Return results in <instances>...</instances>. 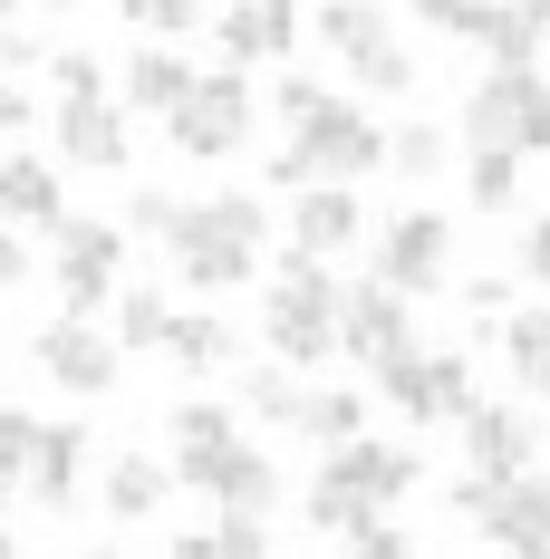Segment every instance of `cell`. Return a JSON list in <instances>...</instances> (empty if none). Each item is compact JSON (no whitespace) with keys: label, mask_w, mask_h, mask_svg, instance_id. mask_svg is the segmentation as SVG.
Wrapping results in <instances>:
<instances>
[{"label":"cell","mask_w":550,"mask_h":559,"mask_svg":"<svg viewBox=\"0 0 550 559\" xmlns=\"http://www.w3.org/2000/svg\"><path fill=\"white\" fill-rule=\"evenodd\" d=\"M271 116L290 126V145L271 155V193H290V183H358V174L386 165V126L367 107H348V97H329L319 78H280Z\"/></svg>","instance_id":"6da1fadb"},{"label":"cell","mask_w":550,"mask_h":559,"mask_svg":"<svg viewBox=\"0 0 550 559\" xmlns=\"http://www.w3.org/2000/svg\"><path fill=\"white\" fill-rule=\"evenodd\" d=\"M261 241H271V203L261 193H213V203H184L174 213V280L184 289H203V299H222V289H242V280L261 271Z\"/></svg>","instance_id":"7a4b0ae2"},{"label":"cell","mask_w":550,"mask_h":559,"mask_svg":"<svg viewBox=\"0 0 550 559\" xmlns=\"http://www.w3.org/2000/svg\"><path fill=\"white\" fill-rule=\"evenodd\" d=\"M338 299H348V280L319 271V251H280V280H271V299H261V347L271 357H290L300 377L319 367V357H338Z\"/></svg>","instance_id":"3957f363"},{"label":"cell","mask_w":550,"mask_h":559,"mask_svg":"<svg viewBox=\"0 0 550 559\" xmlns=\"http://www.w3.org/2000/svg\"><path fill=\"white\" fill-rule=\"evenodd\" d=\"M416 483H425V463H416L406 444H367V435H348V444H329V463H319V483H309V502H300V511H309L319 531L348 540L367 511L406 502Z\"/></svg>","instance_id":"277c9868"},{"label":"cell","mask_w":550,"mask_h":559,"mask_svg":"<svg viewBox=\"0 0 550 559\" xmlns=\"http://www.w3.org/2000/svg\"><path fill=\"white\" fill-rule=\"evenodd\" d=\"M464 145L550 155V78H541V68H493V78L464 97Z\"/></svg>","instance_id":"5b68a950"},{"label":"cell","mask_w":550,"mask_h":559,"mask_svg":"<svg viewBox=\"0 0 550 559\" xmlns=\"http://www.w3.org/2000/svg\"><path fill=\"white\" fill-rule=\"evenodd\" d=\"M165 135L194 155V165L242 155V135H251V87H242V68H232V58H222V68H203V78L184 87V107L165 116Z\"/></svg>","instance_id":"8992f818"},{"label":"cell","mask_w":550,"mask_h":559,"mask_svg":"<svg viewBox=\"0 0 550 559\" xmlns=\"http://www.w3.org/2000/svg\"><path fill=\"white\" fill-rule=\"evenodd\" d=\"M377 395L406 415V425H464V405H473V367L454 357V347H396L377 367Z\"/></svg>","instance_id":"52a82bcc"},{"label":"cell","mask_w":550,"mask_h":559,"mask_svg":"<svg viewBox=\"0 0 550 559\" xmlns=\"http://www.w3.org/2000/svg\"><path fill=\"white\" fill-rule=\"evenodd\" d=\"M30 357H39V377H49L58 395H107L116 367H126V347H116V337H97L78 309H58L49 329L30 337Z\"/></svg>","instance_id":"ba28073f"},{"label":"cell","mask_w":550,"mask_h":559,"mask_svg":"<svg viewBox=\"0 0 550 559\" xmlns=\"http://www.w3.org/2000/svg\"><path fill=\"white\" fill-rule=\"evenodd\" d=\"M338 347L377 377L396 347H416V309H406V289L396 280H348V299H338Z\"/></svg>","instance_id":"9c48e42d"},{"label":"cell","mask_w":550,"mask_h":559,"mask_svg":"<svg viewBox=\"0 0 550 559\" xmlns=\"http://www.w3.org/2000/svg\"><path fill=\"white\" fill-rule=\"evenodd\" d=\"M377 280H396L406 299L454 280V223H444L435 203H416V213H396V223L377 231Z\"/></svg>","instance_id":"30bf717a"},{"label":"cell","mask_w":550,"mask_h":559,"mask_svg":"<svg viewBox=\"0 0 550 559\" xmlns=\"http://www.w3.org/2000/svg\"><path fill=\"white\" fill-rule=\"evenodd\" d=\"M116 271H126V231L78 223V213H68V223H58V261H49L58 309H78V319H87V309H97V299L116 289Z\"/></svg>","instance_id":"8fae6325"},{"label":"cell","mask_w":550,"mask_h":559,"mask_svg":"<svg viewBox=\"0 0 550 559\" xmlns=\"http://www.w3.org/2000/svg\"><path fill=\"white\" fill-rule=\"evenodd\" d=\"M174 483H194V492L222 502V511H271L280 502V473L251 444H222V453H203V463H174Z\"/></svg>","instance_id":"7c38bea8"},{"label":"cell","mask_w":550,"mask_h":559,"mask_svg":"<svg viewBox=\"0 0 550 559\" xmlns=\"http://www.w3.org/2000/svg\"><path fill=\"white\" fill-rule=\"evenodd\" d=\"M58 155L78 174H116L126 165V116H116V97H58Z\"/></svg>","instance_id":"4fadbf2b"},{"label":"cell","mask_w":550,"mask_h":559,"mask_svg":"<svg viewBox=\"0 0 550 559\" xmlns=\"http://www.w3.org/2000/svg\"><path fill=\"white\" fill-rule=\"evenodd\" d=\"M541 453V425L522 405H464V463L473 473H531Z\"/></svg>","instance_id":"5bb4252c"},{"label":"cell","mask_w":550,"mask_h":559,"mask_svg":"<svg viewBox=\"0 0 550 559\" xmlns=\"http://www.w3.org/2000/svg\"><path fill=\"white\" fill-rule=\"evenodd\" d=\"M493 550H541L550 559V483H531V473H502L493 483V511L473 521Z\"/></svg>","instance_id":"9a60e30c"},{"label":"cell","mask_w":550,"mask_h":559,"mask_svg":"<svg viewBox=\"0 0 550 559\" xmlns=\"http://www.w3.org/2000/svg\"><path fill=\"white\" fill-rule=\"evenodd\" d=\"M300 49V0H232L222 10V58L251 68V58H290Z\"/></svg>","instance_id":"2e32d148"},{"label":"cell","mask_w":550,"mask_h":559,"mask_svg":"<svg viewBox=\"0 0 550 559\" xmlns=\"http://www.w3.org/2000/svg\"><path fill=\"white\" fill-rule=\"evenodd\" d=\"M358 231H367V213H358L348 183H309V193H290V241H300V251L329 261V251H348Z\"/></svg>","instance_id":"e0dca14e"},{"label":"cell","mask_w":550,"mask_h":559,"mask_svg":"<svg viewBox=\"0 0 550 559\" xmlns=\"http://www.w3.org/2000/svg\"><path fill=\"white\" fill-rule=\"evenodd\" d=\"M464 39L493 58V68H531V58H541V39H550V20L531 10V0H483V20H473Z\"/></svg>","instance_id":"ac0fdd59"},{"label":"cell","mask_w":550,"mask_h":559,"mask_svg":"<svg viewBox=\"0 0 550 559\" xmlns=\"http://www.w3.org/2000/svg\"><path fill=\"white\" fill-rule=\"evenodd\" d=\"M78 473H87V425H39V444H30V502L68 511V492H78Z\"/></svg>","instance_id":"d6986e66"},{"label":"cell","mask_w":550,"mask_h":559,"mask_svg":"<svg viewBox=\"0 0 550 559\" xmlns=\"http://www.w3.org/2000/svg\"><path fill=\"white\" fill-rule=\"evenodd\" d=\"M0 213H10V223H39V231L68 223V193H58L49 155H10V165H0Z\"/></svg>","instance_id":"ffe728a7"},{"label":"cell","mask_w":550,"mask_h":559,"mask_svg":"<svg viewBox=\"0 0 550 559\" xmlns=\"http://www.w3.org/2000/svg\"><path fill=\"white\" fill-rule=\"evenodd\" d=\"M165 492H174L165 463H145V453H116L107 483H97V511H107V521H155V511H165Z\"/></svg>","instance_id":"44dd1931"},{"label":"cell","mask_w":550,"mask_h":559,"mask_svg":"<svg viewBox=\"0 0 550 559\" xmlns=\"http://www.w3.org/2000/svg\"><path fill=\"white\" fill-rule=\"evenodd\" d=\"M194 78H203V68H184L174 49H136V58H126V78H116V87H126V107H145V116H174V107H184V87H194Z\"/></svg>","instance_id":"7402d4cb"},{"label":"cell","mask_w":550,"mask_h":559,"mask_svg":"<svg viewBox=\"0 0 550 559\" xmlns=\"http://www.w3.org/2000/svg\"><path fill=\"white\" fill-rule=\"evenodd\" d=\"M493 347H502V367H512L522 395H550V309H512Z\"/></svg>","instance_id":"603a6c76"},{"label":"cell","mask_w":550,"mask_h":559,"mask_svg":"<svg viewBox=\"0 0 550 559\" xmlns=\"http://www.w3.org/2000/svg\"><path fill=\"white\" fill-rule=\"evenodd\" d=\"M165 357L184 377H222L232 367V329H222L213 309H184V319H165Z\"/></svg>","instance_id":"cb8c5ba5"},{"label":"cell","mask_w":550,"mask_h":559,"mask_svg":"<svg viewBox=\"0 0 550 559\" xmlns=\"http://www.w3.org/2000/svg\"><path fill=\"white\" fill-rule=\"evenodd\" d=\"M174 550H184V559H261V550H271V521H261V511H213V521L184 531Z\"/></svg>","instance_id":"d4e9b609"},{"label":"cell","mask_w":550,"mask_h":559,"mask_svg":"<svg viewBox=\"0 0 550 559\" xmlns=\"http://www.w3.org/2000/svg\"><path fill=\"white\" fill-rule=\"evenodd\" d=\"M444 155H454V135H444L435 116H406V126H386V165L406 174V183H435Z\"/></svg>","instance_id":"484cf974"},{"label":"cell","mask_w":550,"mask_h":559,"mask_svg":"<svg viewBox=\"0 0 550 559\" xmlns=\"http://www.w3.org/2000/svg\"><path fill=\"white\" fill-rule=\"evenodd\" d=\"M300 435L329 453V444H348V435H367V395H348V386H309L300 395Z\"/></svg>","instance_id":"4316f807"},{"label":"cell","mask_w":550,"mask_h":559,"mask_svg":"<svg viewBox=\"0 0 550 559\" xmlns=\"http://www.w3.org/2000/svg\"><path fill=\"white\" fill-rule=\"evenodd\" d=\"M309 29H319L338 58H358V49H377V39H396L377 0H319V20H309Z\"/></svg>","instance_id":"83f0119b"},{"label":"cell","mask_w":550,"mask_h":559,"mask_svg":"<svg viewBox=\"0 0 550 559\" xmlns=\"http://www.w3.org/2000/svg\"><path fill=\"white\" fill-rule=\"evenodd\" d=\"M464 193H473V213H512V203H522V155H512V145H473Z\"/></svg>","instance_id":"f1b7e54d"},{"label":"cell","mask_w":550,"mask_h":559,"mask_svg":"<svg viewBox=\"0 0 550 559\" xmlns=\"http://www.w3.org/2000/svg\"><path fill=\"white\" fill-rule=\"evenodd\" d=\"M242 444L232 435V405H213V395H194V405H174V463H203V453Z\"/></svg>","instance_id":"f546056e"},{"label":"cell","mask_w":550,"mask_h":559,"mask_svg":"<svg viewBox=\"0 0 550 559\" xmlns=\"http://www.w3.org/2000/svg\"><path fill=\"white\" fill-rule=\"evenodd\" d=\"M300 367H290V357H271V367H251V377H242V405H251V415H261V425H300Z\"/></svg>","instance_id":"4dcf8cb0"},{"label":"cell","mask_w":550,"mask_h":559,"mask_svg":"<svg viewBox=\"0 0 550 559\" xmlns=\"http://www.w3.org/2000/svg\"><path fill=\"white\" fill-rule=\"evenodd\" d=\"M348 78H358L367 97H416V49H406V39H377V49L348 58Z\"/></svg>","instance_id":"1f68e13d"},{"label":"cell","mask_w":550,"mask_h":559,"mask_svg":"<svg viewBox=\"0 0 550 559\" xmlns=\"http://www.w3.org/2000/svg\"><path fill=\"white\" fill-rule=\"evenodd\" d=\"M165 289H126V299H116V347H136V357H145V347H165Z\"/></svg>","instance_id":"d6a6232c"},{"label":"cell","mask_w":550,"mask_h":559,"mask_svg":"<svg viewBox=\"0 0 550 559\" xmlns=\"http://www.w3.org/2000/svg\"><path fill=\"white\" fill-rule=\"evenodd\" d=\"M30 444H39V415L0 405V492H20V483H30Z\"/></svg>","instance_id":"836d02e7"},{"label":"cell","mask_w":550,"mask_h":559,"mask_svg":"<svg viewBox=\"0 0 550 559\" xmlns=\"http://www.w3.org/2000/svg\"><path fill=\"white\" fill-rule=\"evenodd\" d=\"M116 10H126L136 29H155V39H184V29H194L213 0H116Z\"/></svg>","instance_id":"e575fe53"},{"label":"cell","mask_w":550,"mask_h":559,"mask_svg":"<svg viewBox=\"0 0 550 559\" xmlns=\"http://www.w3.org/2000/svg\"><path fill=\"white\" fill-rule=\"evenodd\" d=\"M512 280H522V289H550V213H541V223H522V251H512Z\"/></svg>","instance_id":"d590c367"},{"label":"cell","mask_w":550,"mask_h":559,"mask_svg":"<svg viewBox=\"0 0 550 559\" xmlns=\"http://www.w3.org/2000/svg\"><path fill=\"white\" fill-rule=\"evenodd\" d=\"M348 550H358V559H406V550H416V540H406V531H396L386 511H367V521L348 531Z\"/></svg>","instance_id":"8d00e7d4"},{"label":"cell","mask_w":550,"mask_h":559,"mask_svg":"<svg viewBox=\"0 0 550 559\" xmlns=\"http://www.w3.org/2000/svg\"><path fill=\"white\" fill-rule=\"evenodd\" d=\"M174 213H184L174 193H136V203H126V231H145V241H174Z\"/></svg>","instance_id":"74e56055"},{"label":"cell","mask_w":550,"mask_h":559,"mask_svg":"<svg viewBox=\"0 0 550 559\" xmlns=\"http://www.w3.org/2000/svg\"><path fill=\"white\" fill-rule=\"evenodd\" d=\"M58 97H107V68L87 49H58Z\"/></svg>","instance_id":"f35d334b"},{"label":"cell","mask_w":550,"mask_h":559,"mask_svg":"<svg viewBox=\"0 0 550 559\" xmlns=\"http://www.w3.org/2000/svg\"><path fill=\"white\" fill-rule=\"evenodd\" d=\"M416 20H425V29H454V39H464V29L483 20V0H416Z\"/></svg>","instance_id":"ab89813d"},{"label":"cell","mask_w":550,"mask_h":559,"mask_svg":"<svg viewBox=\"0 0 550 559\" xmlns=\"http://www.w3.org/2000/svg\"><path fill=\"white\" fill-rule=\"evenodd\" d=\"M464 309L473 319H512V280H464Z\"/></svg>","instance_id":"60d3db41"},{"label":"cell","mask_w":550,"mask_h":559,"mask_svg":"<svg viewBox=\"0 0 550 559\" xmlns=\"http://www.w3.org/2000/svg\"><path fill=\"white\" fill-rule=\"evenodd\" d=\"M20 280H30V241L0 223V289H20Z\"/></svg>","instance_id":"b9f144b4"},{"label":"cell","mask_w":550,"mask_h":559,"mask_svg":"<svg viewBox=\"0 0 550 559\" xmlns=\"http://www.w3.org/2000/svg\"><path fill=\"white\" fill-rule=\"evenodd\" d=\"M49 39H30V29H0V68H39Z\"/></svg>","instance_id":"7bdbcfd3"},{"label":"cell","mask_w":550,"mask_h":559,"mask_svg":"<svg viewBox=\"0 0 550 559\" xmlns=\"http://www.w3.org/2000/svg\"><path fill=\"white\" fill-rule=\"evenodd\" d=\"M30 116H39V107H30V97H20V87H10V78H0V135H20V126H30Z\"/></svg>","instance_id":"ee69618b"},{"label":"cell","mask_w":550,"mask_h":559,"mask_svg":"<svg viewBox=\"0 0 550 559\" xmlns=\"http://www.w3.org/2000/svg\"><path fill=\"white\" fill-rule=\"evenodd\" d=\"M0 502H10V492H0ZM10 550H20V540H10V531H0V559H10Z\"/></svg>","instance_id":"f6af8a7d"},{"label":"cell","mask_w":550,"mask_h":559,"mask_svg":"<svg viewBox=\"0 0 550 559\" xmlns=\"http://www.w3.org/2000/svg\"><path fill=\"white\" fill-rule=\"evenodd\" d=\"M531 10H541V20H550V0H531Z\"/></svg>","instance_id":"bcb514c9"},{"label":"cell","mask_w":550,"mask_h":559,"mask_svg":"<svg viewBox=\"0 0 550 559\" xmlns=\"http://www.w3.org/2000/svg\"><path fill=\"white\" fill-rule=\"evenodd\" d=\"M58 10H78V0H58Z\"/></svg>","instance_id":"7dc6e473"},{"label":"cell","mask_w":550,"mask_h":559,"mask_svg":"<svg viewBox=\"0 0 550 559\" xmlns=\"http://www.w3.org/2000/svg\"><path fill=\"white\" fill-rule=\"evenodd\" d=\"M0 10H20V0H0Z\"/></svg>","instance_id":"c3c4849f"}]
</instances>
